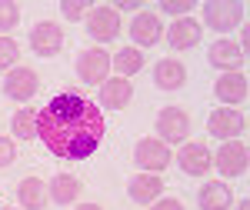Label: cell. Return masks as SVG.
Instances as JSON below:
<instances>
[{
	"mask_svg": "<svg viewBox=\"0 0 250 210\" xmlns=\"http://www.w3.org/2000/svg\"><path fill=\"white\" fill-rule=\"evenodd\" d=\"M104 134H107L104 114L87 97L60 94L37 114V137L54 157H63V160L90 157L100 147Z\"/></svg>",
	"mask_w": 250,
	"mask_h": 210,
	"instance_id": "6da1fadb",
	"label": "cell"
},
{
	"mask_svg": "<svg viewBox=\"0 0 250 210\" xmlns=\"http://www.w3.org/2000/svg\"><path fill=\"white\" fill-rule=\"evenodd\" d=\"M157 130H160L157 140H167V144L187 140V134H190V114L180 110V107H167V110H160V117H157Z\"/></svg>",
	"mask_w": 250,
	"mask_h": 210,
	"instance_id": "7a4b0ae2",
	"label": "cell"
},
{
	"mask_svg": "<svg viewBox=\"0 0 250 210\" xmlns=\"http://www.w3.org/2000/svg\"><path fill=\"white\" fill-rule=\"evenodd\" d=\"M170 160H173V153L167 150V144L157 140V137H144L134 147V164H140L144 170H164Z\"/></svg>",
	"mask_w": 250,
	"mask_h": 210,
	"instance_id": "3957f363",
	"label": "cell"
},
{
	"mask_svg": "<svg viewBox=\"0 0 250 210\" xmlns=\"http://www.w3.org/2000/svg\"><path fill=\"white\" fill-rule=\"evenodd\" d=\"M247 130V117L230 110V107H220L207 117V134L220 137V140H230V137H240Z\"/></svg>",
	"mask_w": 250,
	"mask_h": 210,
	"instance_id": "277c9868",
	"label": "cell"
},
{
	"mask_svg": "<svg viewBox=\"0 0 250 210\" xmlns=\"http://www.w3.org/2000/svg\"><path fill=\"white\" fill-rule=\"evenodd\" d=\"M217 167L224 177H240V173H247L250 167V150L244 140H230V144H224L220 150H217Z\"/></svg>",
	"mask_w": 250,
	"mask_h": 210,
	"instance_id": "5b68a950",
	"label": "cell"
},
{
	"mask_svg": "<svg viewBox=\"0 0 250 210\" xmlns=\"http://www.w3.org/2000/svg\"><path fill=\"white\" fill-rule=\"evenodd\" d=\"M87 30H90V37L94 40H114L120 34V17H117L114 7H90V14H87Z\"/></svg>",
	"mask_w": 250,
	"mask_h": 210,
	"instance_id": "8992f818",
	"label": "cell"
},
{
	"mask_svg": "<svg viewBox=\"0 0 250 210\" xmlns=\"http://www.w3.org/2000/svg\"><path fill=\"white\" fill-rule=\"evenodd\" d=\"M110 74V57L107 50H83L77 57V77L83 84H104Z\"/></svg>",
	"mask_w": 250,
	"mask_h": 210,
	"instance_id": "52a82bcc",
	"label": "cell"
},
{
	"mask_svg": "<svg viewBox=\"0 0 250 210\" xmlns=\"http://www.w3.org/2000/svg\"><path fill=\"white\" fill-rule=\"evenodd\" d=\"M37 90H40V80L30 67H14L10 77L3 80V94L10 97V100H30Z\"/></svg>",
	"mask_w": 250,
	"mask_h": 210,
	"instance_id": "ba28073f",
	"label": "cell"
},
{
	"mask_svg": "<svg viewBox=\"0 0 250 210\" xmlns=\"http://www.w3.org/2000/svg\"><path fill=\"white\" fill-rule=\"evenodd\" d=\"M30 47H34V54H40V57H54L60 47H63V30H60L57 23L43 20V23L34 27V34H30Z\"/></svg>",
	"mask_w": 250,
	"mask_h": 210,
	"instance_id": "9c48e42d",
	"label": "cell"
},
{
	"mask_svg": "<svg viewBox=\"0 0 250 210\" xmlns=\"http://www.w3.org/2000/svg\"><path fill=\"white\" fill-rule=\"evenodd\" d=\"M177 164H180V170L190 173V177H200V173L210 170L213 164V153L204 147V144H187L184 150L177 153Z\"/></svg>",
	"mask_w": 250,
	"mask_h": 210,
	"instance_id": "30bf717a",
	"label": "cell"
},
{
	"mask_svg": "<svg viewBox=\"0 0 250 210\" xmlns=\"http://www.w3.org/2000/svg\"><path fill=\"white\" fill-rule=\"evenodd\" d=\"M204 20L213 30H230L240 23V3H220V0L204 3Z\"/></svg>",
	"mask_w": 250,
	"mask_h": 210,
	"instance_id": "8fae6325",
	"label": "cell"
},
{
	"mask_svg": "<svg viewBox=\"0 0 250 210\" xmlns=\"http://www.w3.org/2000/svg\"><path fill=\"white\" fill-rule=\"evenodd\" d=\"M130 100H134V84L127 77H114L100 87V104H107L110 110H124Z\"/></svg>",
	"mask_w": 250,
	"mask_h": 210,
	"instance_id": "7c38bea8",
	"label": "cell"
},
{
	"mask_svg": "<svg viewBox=\"0 0 250 210\" xmlns=\"http://www.w3.org/2000/svg\"><path fill=\"white\" fill-rule=\"evenodd\" d=\"M173 50H187V47H197L200 43V23L193 17H180L177 23H170V34H167Z\"/></svg>",
	"mask_w": 250,
	"mask_h": 210,
	"instance_id": "4fadbf2b",
	"label": "cell"
},
{
	"mask_svg": "<svg viewBox=\"0 0 250 210\" xmlns=\"http://www.w3.org/2000/svg\"><path fill=\"white\" fill-rule=\"evenodd\" d=\"M217 97H220V104H244L247 100V77L230 70V74H224L217 80Z\"/></svg>",
	"mask_w": 250,
	"mask_h": 210,
	"instance_id": "5bb4252c",
	"label": "cell"
},
{
	"mask_svg": "<svg viewBox=\"0 0 250 210\" xmlns=\"http://www.w3.org/2000/svg\"><path fill=\"white\" fill-rule=\"evenodd\" d=\"M130 37H134V43H140V47L157 43V40H160V17H157V14H150V10L137 14L134 23H130Z\"/></svg>",
	"mask_w": 250,
	"mask_h": 210,
	"instance_id": "9a60e30c",
	"label": "cell"
},
{
	"mask_svg": "<svg viewBox=\"0 0 250 210\" xmlns=\"http://www.w3.org/2000/svg\"><path fill=\"white\" fill-rule=\"evenodd\" d=\"M244 47L240 43H233V40H217L210 47V63L213 67H224V70H237L240 63H244Z\"/></svg>",
	"mask_w": 250,
	"mask_h": 210,
	"instance_id": "2e32d148",
	"label": "cell"
},
{
	"mask_svg": "<svg viewBox=\"0 0 250 210\" xmlns=\"http://www.w3.org/2000/svg\"><path fill=\"white\" fill-rule=\"evenodd\" d=\"M184 80H187V70L180 60H160L154 67V84L160 90H180Z\"/></svg>",
	"mask_w": 250,
	"mask_h": 210,
	"instance_id": "e0dca14e",
	"label": "cell"
},
{
	"mask_svg": "<svg viewBox=\"0 0 250 210\" xmlns=\"http://www.w3.org/2000/svg\"><path fill=\"white\" fill-rule=\"evenodd\" d=\"M160 190H164V180L154 177V173H137L134 180H130V187H127V193L134 197L137 204H154L157 197H160Z\"/></svg>",
	"mask_w": 250,
	"mask_h": 210,
	"instance_id": "ac0fdd59",
	"label": "cell"
},
{
	"mask_svg": "<svg viewBox=\"0 0 250 210\" xmlns=\"http://www.w3.org/2000/svg\"><path fill=\"white\" fill-rule=\"evenodd\" d=\"M197 204H200V210H230V187L227 184H204L197 193Z\"/></svg>",
	"mask_w": 250,
	"mask_h": 210,
	"instance_id": "d6986e66",
	"label": "cell"
},
{
	"mask_svg": "<svg viewBox=\"0 0 250 210\" xmlns=\"http://www.w3.org/2000/svg\"><path fill=\"white\" fill-rule=\"evenodd\" d=\"M17 200L27 210H40L43 204H47V187H43V180H37V177H23L20 187H17Z\"/></svg>",
	"mask_w": 250,
	"mask_h": 210,
	"instance_id": "ffe728a7",
	"label": "cell"
},
{
	"mask_svg": "<svg viewBox=\"0 0 250 210\" xmlns=\"http://www.w3.org/2000/svg\"><path fill=\"white\" fill-rule=\"evenodd\" d=\"M47 197H54V204H74L80 197V180L74 173H60V177H54Z\"/></svg>",
	"mask_w": 250,
	"mask_h": 210,
	"instance_id": "44dd1931",
	"label": "cell"
},
{
	"mask_svg": "<svg viewBox=\"0 0 250 210\" xmlns=\"http://www.w3.org/2000/svg\"><path fill=\"white\" fill-rule=\"evenodd\" d=\"M10 127H14V134L20 140H30V137H37V114L27 107V110H17L14 120H10Z\"/></svg>",
	"mask_w": 250,
	"mask_h": 210,
	"instance_id": "7402d4cb",
	"label": "cell"
},
{
	"mask_svg": "<svg viewBox=\"0 0 250 210\" xmlns=\"http://www.w3.org/2000/svg\"><path fill=\"white\" fill-rule=\"evenodd\" d=\"M117 70H120V74H137V70H140V67H144V54H140V50H134V47H127V50H120V54H117Z\"/></svg>",
	"mask_w": 250,
	"mask_h": 210,
	"instance_id": "603a6c76",
	"label": "cell"
},
{
	"mask_svg": "<svg viewBox=\"0 0 250 210\" xmlns=\"http://www.w3.org/2000/svg\"><path fill=\"white\" fill-rule=\"evenodd\" d=\"M17 23H20V7L10 3V0H3V3H0V30H10V27H17Z\"/></svg>",
	"mask_w": 250,
	"mask_h": 210,
	"instance_id": "cb8c5ba5",
	"label": "cell"
},
{
	"mask_svg": "<svg viewBox=\"0 0 250 210\" xmlns=\"http://www.w3.org/2000/svg\"><path fill=\"white\" fill-rule=\"evenodd\" d=\"M20 57V47H17V40H10V37H0V67H14Z\"/></svg>",
	"mask_w": 250,
	"mask_h": 210,
	"instance_id": "d4e9b609",
	"label": "cell"
},
{
	"mask_svg": "<svg viewBox=\"0 0 250 210\" xmlns=\"http://www.w3.org/2000/svg\"><path fill=\"white\" fill-rule=\"evenodd\" d=\"M60 10H63V17L77 20V17H83V14H90V3H87V0H80V3H77V0H67Z\"/></svg>",
	"mask_w": 250,
	"mask_h": 210,
	"instance_id": "484cf974",
	"label": "cell"
},
{
	"mask_svg": "<svg viewBox=\"0 0 250 210\" xmlns=\"http://www.w3.org/2000/svg\"><path fill=\"white\" fill-rule=\"evenodd\" d=\"M193 7H197L193 0H167V3H164V10H167V14H187V17H190Z\"/></svg>",
	"mask_w": 250,
	"mask_h": 210,
	"instance_id": "4316f807",
	"label": "cell"
},
{
	"mask_svg": "<svg viewBox=\"0 0 250 210\" xmlns=\"http://www.w3.org/2000/svg\"><path fill=\"white\" fill-rule=\"evenodd\" d=\"M14 157H17V153H14V144H10L7 137H0V167H10Z\"/></svg>",
	"mask_w": 250,
	"mask_h": 210,
	"instance_id": "83f0119b",
	"label": "cell"
},
{
	"mask_svg": "<svg viewBox=\"0 0 250 210\" xmlns=\"http://www.w3.org/2000/svg\"><path fill=\"white\" fill-rule=\"evenodd\" d=\"M150 210H184V204H180V200H173V197H167V200H160V204H154Z\"/></svg>",
	"mask_w": 250,
	"mask_h": 210,
	"instance_id": "f1b7e54d",
	"label": "cell"
},
{
	"mask_svg": "<svg viewBox=\"0 0 250 210\" xmlns=\"http://www.w3.org/2000/svg\"><path fill=\"white\" fill-rule=\"evenodd\" d=\"M140 7H144V0H127V3H117L114 10L120 14V10H140Z\"/></svg>",
	"mask_w": 250,
	"mask_h": 210,
	"instance_id": "f546056e",
	"label": "cell"
},
{
	"mask_svg": "<svg viewBox=\"0 0 250 210\" xmlns=\"http://www.w3.org/2000/svg\"><path fill=\"white\" fill-rule=\"evenodd\" d=\"M77 210H104V207H97V204H80Z\"/></svg>",
	"mask_w": 250,
	"mask_h": 210,
	"instance_id": "4dcf8cb0",
	"label": "cell"
},
{
	"mask_svg": "<svg viewBox=\"0 0 250 210\" xmlns=\"http://www.w3.org/2000/svg\"><path fill=\"white\" fill-rule=\"evenodd\" d=\"M240 210H250V200H240Z\"/></svg>",
	"mask_w": 250,
	"mask_h": 210,
	"instance_id": "1f68e13d",
	"label": "cell"
}]
</instances>
